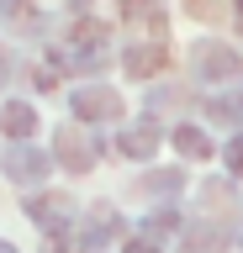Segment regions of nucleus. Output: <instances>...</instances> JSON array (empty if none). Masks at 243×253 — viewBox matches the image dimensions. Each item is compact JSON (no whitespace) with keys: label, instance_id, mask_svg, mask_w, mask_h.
<instances>
[{"label":"nucleus","instance_id":"1","mask_svg":"<svg viewBox=\"0 0 243 253\" xmlns=\"http://www.w3.org/2000/svg\"><path fill=\"white\" fill-rule=\"evenodd\" d=\"M5 174H11L16 185H37V179L48 174V158L37 153V148H11V153H5Z\"/></svg>","mask_w":243,"mask_h":253},{"label":"nucleus","instance_id":"2","mask_svg":"<svg viewBox=\"0 0 243 253\" xmlns=\"http://www.w3.org/2000/svg\"><path fill=\"white\" fill-rule=\"evenodd\" d=\"M27 216L53 232V227H64V221H69V201H64V195H37V201H27Z\"/></svg>","mask_w":243,"mask_h":253},{"label":"nucleus","instance_id":"3","mask_svg":"<svg viewBox=\"0 0 243 253\" xmlns=\"http://www.w3.org/2000/svg\"><path fill=\"white\" fill-rule=\"evenodd\" d=\"M0 132H11V137H32V132H37V111L21 106V100H5V106H0Z\"/></svg>","mask_w":243,"mask_h":253},{"label":"nucleus","instance_id":"4","mask_svg":"<svg viewBox=\"0 0 243 253\" xmlns=\"http://www.w3.org/2000/svg\"><path fill=\"white\" fill-rule=\"evenodd\" d=\"M74 111L85 122H106V116H116V95L111 90H80L74 95Z\"/></svg>","mask_w":243,"mask_h":253},{"label":"nucleus","instance_id":"5","mask_svg":"<svg viewBox=\"0 0 243 253\" xmlns=\"http://www.w3.org/2000/svg\"><path fill=\"white\" fill-rule=\"evenodd\" d=\"M58 158H64L69 169H90L96 148H90V142H85L80 132H74V126H69V132H58Z\"/></svg>","mask_w":243,"mask_h":253},{"label":"nucleus","instance_id":"6","mask_svg":"<svg viewBox=\"0 0 243 253\" xmlns=\"http://www.w3.org/2000/svg\"><path fill=\"white\" fill-rule=\"evenodd\" d=\"M233 69H238V58H233V53H227V47H201V74L206 79H222V74H233Z\"/></svg>","mask_w":243,"mask_h":253},{"label":"nucleus","instance_id":"7","mask_svg":"<svg viewBox=\"0 0 243 253\" xmlns=\"http://www.w3.org/2000/svg\"><path fill=\"white\" fill-rule=\"evenodd\" d=\"M122 148H127V153H153V148H159V132H153V126H143V132H122Z\"/></svg>","mask_w":243,"mask_h":253},{"label":"nucleus","instance_id":"8","mask_svg":"<svg viewBox=\"0 0 243 253\" xmlns=\"http://www.w3.org/2000/svg\"><path fill=\"white\" fill-rule=\"evenodd\" d=\"M180 148L201 158V153H206V137H201V132H180Z\"/></svg>","mask_w":243,"mask_h":253},{"label":"nucleus","instance_id":"9","mask_svg":"<svg viewBox=\"0 0 243 253\" xmlns=\"http://www.w3.org/2000/svg\"><path fill=\"white\" fill-rule=\"evenodd\" d=\"M227 158H233V169H238V174H243V137H238V142H233V148H227Z\"/></svg>","mask_w":243,"mask_h":253},{"label":"nucleus","instance_id":"10","mask_svg":"<svg viewBox=\"0 0 243 253\" xmlns=\"http://www.w3.org/2000/svg\"><path fill=\"white\" fill-rule=\"evenodd\" d=\"M5 79H11V53H0V90H5Z\"/></svg>","mask_w":243,"mask_h":253},{"label":"nucleus","instance_id":"11","mask_svg":"<svg viewBox=\"0 0 243 253\" xmlns=\"http://www.w3.org/2000/svg\"><path fill=\"white\" fill-rule=\"evenodd\" d=\"M0 253H16V248H11V243H0Z\"/></svg>","mask_w":243,"mask_h":253}]
</instances>
